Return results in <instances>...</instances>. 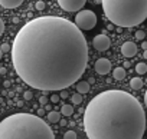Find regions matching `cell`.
Segmentation results:
<instances>
[{
    "label": "cell",
    "mask_w": 147,
    "mask_h": 139,
    "mask_svg": "<svg viewBox=\"0 0 147 139\" xmlns=\"http://www.w3.org/2000/svg\"><path fill=\"white\" fill-rule=\"evenodd\" d=\"M12 63L19 78L30 88L63 90L84 75L88 45L75 23L58 16H42L18 32Z\"/></svg>",
    "instance_id": "6da1fadb"
},
{
    "label": "cell",
    "mask_w": 147,
    "mask_h": 139,
    "mask_svg": "<svg viewBox=\"0 0 147 139\" xmlns=\"http://www.w3.org/2000/svg\"><path fill=\"white\" fill-rule=\"evenodd\" d=\"M84 129L90 139H141L146 113L133 95L115 89L105 90L87 105Z\"/></svg>",
    "instance_id": "7a4b0ae2"
},
{
    "label": "cell",
    "mask_w": 147,
    "mask_h": 139,
    "mask_svg": "<svg viewBox=\"0 0 147 139\" xmlns=\"http://www.w3.org/2000/svg\"><path fill=\"white\" fill-rule=\"evenodd\" d=\"M0 139H55V135L40 116L15 113L0 122Z\"/></svg>",
    "instance_id": "3957f363"
},
{
    "label": "cell",
    "mask_w": 147,
    "mask_h": 139,
    "mask_svg": "<svg viewBox=\"0 0 147 139\" xmlns=\"http://www.w3.org/2000/svg\"><path fill=\"white\" fill-rule=\"evenodd\" d=\"M107 19L120 27H134L147 19V0H102Z\"/></svg>",
    "instance_id": "277c9868"
},
{
    "label": "cell",
    "mask_w": 147,
    "mask_h": 139,
    "mask_svg": "<svg viewBox=\"0 0 147 139\" xmlns=\"http://www.w3.org/2000/svg\"><path fill=\"white\" fill-rule=\"evenodd\" d=\"M75 25L81 30H91L97 25V16L91 10H80L75 16Z\"/></svg>",
    "instance_id": "5b68a950"
},
{
    "label": "cell",
    "mask_w": 147,
    "mask_h": 139,
    "mask_svg": "<svg viewBox=\"0 0 147 139\" xmlns=\"http://www.w3.org/2000/svg\"><path fill=\"white\" fill-rule=\"evenodd\" d=\"M87 0H58L59 6L65 12H78L84 7Z\"/></svg>",
    "instance_id": "8992f818"
},
{
    "label": "cell",
    "mask_w": 147,
    "mask_h": 139,
    "mask_svg": "<svg viewBox=\"0 0 147 139\" xmlns=\"http://www.w3.org/2000/svg\"><path fill=\"white\" fill-rule=\"evenodd\" d=\"M92 46H94L98 52H105V50L110 49V46H111V40H110V37H108L107 35L101 33V35H98V36L94 37V40H92Z\"/></svg>",
    "instance_id": "52a82bcc"
},
{
    "label": "cell",
    "mask_w": 147,
    "mask_h": 139,
    "mask_svg": "<svg viewBox=\"0 0 147 139\" xmlns=\"http://www.w3.org/2000/svg\"><path fill=\"white\" fill-rule=\"evenodd\" d=\"M95 70H97V73H100V75H107V73H110V72H111V62H110L108 59H104V57L98 59V60L95 62Z\"/></svg>",
    "instance_id": "ba28073f"
},
{
    "label": "cell",
    "mask_w": 147,
    "mask_h": 139,
    "mask_svg": "<svg viewBox=\"0 0 147 139\" xmlns=\"http://www.w3.org/2000/svg\"><path fill=\"white\" fill-rule=\"evenodd\" d=\"M121 53H123L124 57H133V56L137 53V46H136V43H133V42H125V43H123V46H121Z\"/></svg>",
    "instance_id": "9c48e42d"
},
{
    "label": "cell",
    "mask_w": 147,
    "mask_h": 139,
    "mask_svg": "<svg viewBox=\"0 0 147 139\" xmlns=\"http://www.w3.org/2000/svg\"><path fill=\"white\" fill-rule=\"evenodd\" d=\"M23 3V0H0V6L5 9H16Z\"/></svg>",
    "instance_id": "30bf717a"
},
{
    "label": "cell",
    "mask_w": 147,
    "mask_h": 139,
    "mask_svg": "<svg viewBox=\"0 0 147 139\" xmlns=\"http://www.w3.org/2000/svg\"><path fill=\"white\" fill-rule=\"evenodd\" d=\"M77 92H80V93H82V95H85V93H88L90 92V82H84V80H81V82H78L77 83Z\"/></svg>",
    "instance_id": "8fae6325"
},
{
    "label": "cell",
    "mask_w": 147,
    "mask_h": 139,
    "mask_svg": "<svg viewBox=\"0 0 147 139\" xmlns=\"http://www.w3.org/2000/svg\"><path fill=\"white\" fill-rule=\"evenodd\" d=\"M113 78L115 80H123L125 78V69L124 67H115L113 72Z\"/></svg>",
    "instance_id": "7c38bea8"
},
{
    "label": "cell",
    "mask_w": 147,
    "mask_h": 139,
    "mask_svg": "<svg viewBox=\"0 0 147 139\" xmlns=\"http://www.w3.org/2000/svg\"><path fill=\"white\" fill-rule=\"evenodd\" d=\"M130 88L134 89V90L141 89V88H143V80H141V78H133V79L130 80Z\"/></svg>",
    "instance_id": "4fadbf2b"
},
{
    "label": "cell",
    "mask_w": 147,
    "mask_h": 139,
    "mask_svg": "<svg viewBox=\"0 0 147 139\" xmlns=\"http://www.w3.org/2000/svg\"><path fill=\"white\" fill-rule=\"evenodd\" d=\"M59 119H61V113H59V112L52 110V112L48 113V120H49L51 123H56V122H59Z\"/></svg>",
    "instance_id": "5bb4252c"
},
{
    "label": "cell",
    "mask_w": 147,
    "mask_h": 139,
    "mask_svg": "<svg viewBox=\"0 0 147 139\" xmlns=\"http://www.w3.org/2000/svg\"><path fill=\"white\" fill-rule=\"evenodd\" d=\"M61 113H62L63 116H71V115L74 113V106H72V105H63V106L61 108Z\"/></svg>",
    "instance_id": "9a60e30c"
},
{
    "label": "cell",
    "mask_w": 147,
    "mask_h": 139,
    "mask_svg": "<svg viewBox=\"0 0 147 139\" xmlns=\"http://www.w3.org/2000/svg\"><path fill=\"white\" fill-rule=\"evenodd\" d=\"M136 72H137L138 75L147 73V65H146V63H137V65H136Z\"/></svg>",
    "instance_id": "2e32d148"
},
{
    "label": "cell",
    "mask_w": 147,
    "mask_h": 139,
    "mask_svg": "<svg viewBox=\"0 0 147 139\" xmlns=\"http://www.w3.org/2000/svg\"><path fill=\"white\" fill-rule=\"evenodd\" d=\"M71 100H72V103L74 105H80L84 99H82V93H80V92H77V93H74L72 96H71Z\"/></svg>",
    "instance_id": "e0dca14e"
},
{
    "label": "cell",
    "mask_w": 147,
    "mask_h": 139,
    "mask_svg": "<svg viewBox=\"0 0 147 139\" xmlns=\"http://www.w3.org/2000/svg\"><path fill=\"white\" fill-rule=\"evenodd\" d=\"M63 139H77V133L74 130H68V132H65Z\"/></svg>",
    "instance_id": "ac0fdd59"
},
{
    "label": "cell",
    "mask_w": 147,
    "mask_h": 139,
    "mask_svg": "<svg viewBox=\"0 0 147 139\" xmlns=\"http://www.w3.org/2000/svg\"><path fill=\"white\" fill-rule=\"evenodd\" d=\"M144 37H146V32L144 30H137L136 32V39L137 40H144Z\"/></svg>",
    "instance_id": "d6986e66"
},
{
    "label": "cell",
    "mask_w": 147,
    "mask_h": 139,
    "mask_svg": "<svg viewBox=\"0 0 147 139\" xmlns=\"http://www.w3.org/2000/svg\"><path fill=\"white\" fill-rule=\"evenodd\" d=\"M35 7H36L38 10H43V9H45V2H42V0H39V2H36Z\"/></svg>",
    "instance_id": "ffe728a7"
},
{
    "label": "cell",
    "mask_w": 147,
    "mask_h": 139,
    "mask_svg": "<svg viewBox=\"0 0 147 139\" xmlns=\"http://www.w3.org/2000/svg\"><path fill=\"white\" fill-rule=\"evenodd\" d=\"M0 49L3 50V53H6V52H10L12 50V47H10V45H7V43H3L2 46H0Z\"/></svg>",
    "instance_id": "44dd1931"
},
{
    "label": "cell",
    "mask_w": 147,
    "mask_h": 139,
    "mask_svg": "<svg viewBox=\"0 0 147 139\" xmlns=\"http://www.w3.org/2000/svg\"><path fill=\"white\" fill-rule=\"evenodd\" d=\"M23 98H25V100H30V99L33 98V93H32L30 90H28V92L23 93Z\"/></svg>",
    "instance_id": "7402d4cb"
},
{
    "label": "cell",
    "mask_w": 147,
    "mask_h": 139,
    "mask_svg": "<svg viewBox=\"0 0 147 139\" xmlns=\"http://www.w3.org/2000/svg\"><path fill=\"white\" fill-rule=\"evenodd\" d=\"M59 98H61V96H58V95H52V96H51V102H52V103H58V102H59Z\"/></svg>",
    "instance_id": "603a6c76"
},
{
    "label": "cell",
    "mask_w": 147,
    "mask_h": 139,
    "mask_svg": "<svg viewBox=\"0 0 147 139\" xmlns=\"http://www.w3.org/2000/svg\"><path fill=\"white\" fill-rule=\"evenodd\" d=\"M3 32H5V22L0 19V36L3 35Z\"/></svg>",
    "instance_id": "cb8c5ba5"
},
{
    "label": "cell",
    "mask_w": 147,
    "mask_h": 139,
    "mask_svg": "<svg viewBox=\"0 0 147 139\" xmlns=\"http://www.w3.org/2000/svg\"><path fill=\"white\" fill-rule=\"evenodd\" d=\"M61 98H62V99H65V98H68V92H66L65 89H63V90L61 92Z\"/></svg>",
    "instance_id": "d4e9b609"
},
{
    "label": "cell",
    "mask_w": 147,
    "mask_h": 139,
    "mask_svg": "<svg viewBox=\"0 0 147 139\" xmlns=\"http://www.w3.org/2000/svg\"><path fill=\"white\" fill-rule=\"evenodd\" d=\"M39 102H40V105H45V103H46V98H45V96H42V98L39 99Z\"/></svg>",
    "instance_id": "484cf974"
},
{
    "label": "cell",
    "mask_w": 147,
    "mask_h": 139,
    "mask_svg": "<svg viewBox=\"0 0 147 139\" xmlns=\"http://www.w3.org/2000/svg\"><path fill=\"white\" fill-rule=\"evenodd\" d=\"M141 47H143V50H147V42H143L141 43Z\"/></svg>",
    "instance_id": "4316f807"
},
{
    "label": "cell",
    "mask_w": 147,
    "mask_h": 139,
    "mask_svg": "<svg viewBox=\"0 0 147 139\" xmlns=\"http://www.w3.org/2000/svg\"><path fill=\"white\" fill-rule=\"evenodd\" d=\"M38 113H39V116H43V115H45V110H43V109H39Z\"/></svg>",
    "instance_id": "83f0119b"
},
{
    "label": "cell",
    "mask_w": 147,
    "mask_h": 139,
    "mask_svg": "<svg viewBox=\"0 0 147 139\" xmlns=\"http://www.w3.org/2000/svg\"><path fill=\"white\" fill-rule=\"evenodd\" d=\"M144 105H146V108H147V90H146V93H144Z\"/></svg>",
    "instance_id": "f1b7e54d"
},
{
    "label": "cell",
    "mask_w": 147,
    "mask_h": 139,
    "mask_svg": "<svg viewBox=\"0 0 147 139\" xmlns=\"http://www.w3.org/2000/svg\"><path fill=\"white\" fill-rule=\"evenodd\" d=\"M88 82H90V83H94V82H95V79H94V78H90V80H88Z\"/></svg>",
    "instance_id": "f546056e"
},
{
    "label": "cell",
    "mask_w": 147,
    "mask_h": 139,
    "mask_svg": "<svg viewBox=\"0 0 147 139\" xmlns=\"http://www.w3.org/2000/svg\"><path fill=\"white\" fill-rule=\"evenodd\" d=\"M143 57H144V59H147V50H144V53H143Z\"/></svg>",
    "instance_id": "4dcf8cb0"
},
{
    "label": "cell",
    "mask_w": 147,
    "mask_h": 139,
    "mask_svg": "<svg viewBox=\"0 0 147 139\" xmlns=\"http://www.w3.org/2000/svg\"><path fill=\"white\" fill-rule=\"evenodd\" d=\"M2 56H3V50L0 49V59H2Z\"/></svg>",
    "instance_id": "1f68e13d"
}]
</instances>
